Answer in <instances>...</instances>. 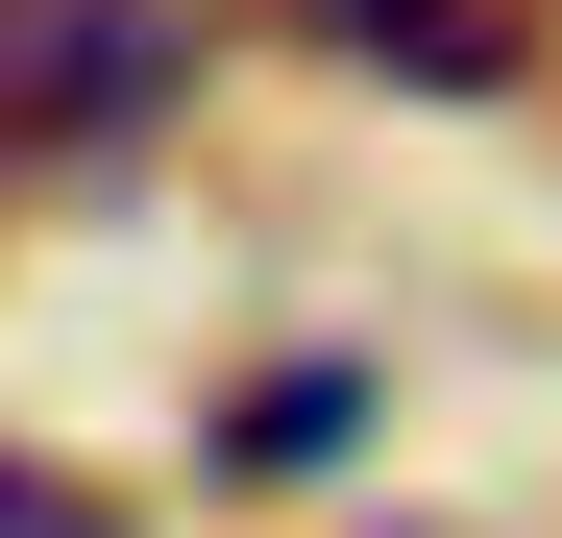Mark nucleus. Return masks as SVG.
<instances>
[{
	"label": "nucleus",
	"mask_w": 562,
	"mask_h": 538,
	"mask_svg": "<svg viewBox=\"0 0 562 538\" xmlns=\"http://www.w3.org/2000/svg\"><path fill=\"white\" fill-rule=\"evenodd\" d=\"M342 440V368H294V392H221V466H318Z\"/></svg>",
	"instance_id": "nucleus-3"
},
{
	"label": "nucleus",
	"mask_w": 562,
	"mask_h": 538,
	"mask_svg": "<svg viewBox=\"0 0 562 538\" xmlns=\"http://www.w3.org/2000/svg\"><path fill=\"white\" fill-rule=\"evenodd\" d=\"M196 99V0H0V147H123Z\"/></svg>",
	"instance_id": "nucleus-1"
},
{
	"label": "nucleus",
	"mask_w": 562,
	"mask_h": 538,
	"mask_svg": "<svg viewBox=\"0 0 562 538\" xmlns=\"http://www.w3.org/2000/svg\"><path fill=\"white\" fill-rule=\"evenodd\" d=\"M294 25H318V49H367V74H416V99H514V74H538L514 0H294Z\"/></svg>",
	"instance_id": "nucleus-2"
},
{
	"label": "nucleus",
	"mask_w": 562,
	"mask_h": 538,
	"mask_svg": "<svg viewBox=\"0 0 562 538\" xmlns=\"http://www.w3.org/2000/svg\"><path fill=\"white\" fill-rule=\"evenodd\" d=\"M0 538H123V514L74 490V466H0Z\"/></svg>",
	"instance_id": "nucleus-4"
}]
</instances>
